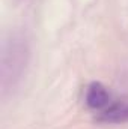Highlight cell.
Returning <instances> with one entry per match:
<instances>
[{
    "instance_id": "obj_1",
    "label": "cell",
    "mask_w": 128,
    "mask_h": 129,
    "mask_svg": "<svg viewBox=\"0 0 128 129\" xmlns=\"http://www.w3.org/2000/svg\"><path fill=\"white\" fill-rule=\"evenodd\" d=\"M27 44L20 36H11L5 41L2 50V87L3 92L12 89L23 75L27 63Z\"/></svg>"
},
{
    "instance_id": "obj_2",
    "label": "cell",
    "mask_w": 128,
    "mask_h": 129,
    "mask_svg": "<svg viewBox=\"0 0 128 129\" xmlns=\"http://www.w3.org/2000/svg\"><path fill=\"white\" fill-rule=\"evenodd\" d=\"M84 101L91 110H95V111L96 110H105L110 105V93L104 84L94 81L86 89Z\"/></svg>"
}]
</instances>
